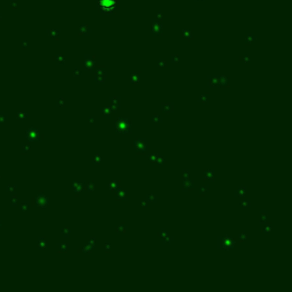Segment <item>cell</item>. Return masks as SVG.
<instances>
[{
    "label": "cell",
    "instance_id": "6da1fadb",
    "mask_svg": "<svg viewBox=\"0 0 292 292\" xmlns=\"http://www.w3.org/2000/svg\"><path fill=\"white\" fill-rule=\"evenodd\" d=\"M99 7L103 9V10H112L115 6V0H98Z\"/></svg>",
    "mask_w": 292,
    "mask_h": 292
}]
</instances>
